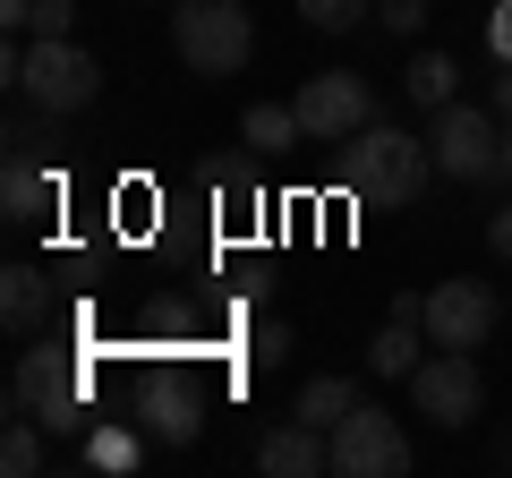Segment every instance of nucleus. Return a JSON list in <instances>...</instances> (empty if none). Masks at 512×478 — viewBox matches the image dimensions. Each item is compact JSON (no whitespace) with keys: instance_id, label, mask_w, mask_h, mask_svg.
<instances>
[{"instance_id":"obj_30","label":"nucleus","mask_w":512,"mask_h":478,"mask_svg":"<svg viewBox=\"0 0 512 478\" xmlns=\"http://www.w3.org/2000/svg\"><path fill=\"white\" fill-rule=\"evenodd\" d=\"M495 120H512V60H504V77H495Z\"/></svg>"},{"instance_id":"obj_12","label":"nucleus","mask_w":512,"mask_h":478,"mask_svg":"<svg viewBox=\"0 0 512 478\" xmlns=\"http://www.w3.org/2000/svg\"><path fill=\"white\" fill-rule=\"evenodd\" d=\"M0 214L18 222V231L52 222L60 214V171L43 163V154H0Z\"/></svg>"},{"instance_id":"obj_6","label":"nucleus","mask_w":512,"mask_h":478,"mask_svg":"<svg viewBox=\"0 0 512 478\" xmlns=\"http://www.w3.org/2000/svg\"><path fill=\"white\" fill-rule=\"evenodd\" d=\"M427 146H436L444 180H495L504 129H495V111H478V103H444L436 120H427Z\"/></svg>"},{"instance_id":"obj_25","label":"nucleus","mask_w":512,"mask_h":478,"mask_svg":"<svg viewBox=\"0 0 512 478\" xmlns=\"http://www.w3.org/2000/svg\"><path fill=\"white\" fill-rule=\"evenodd\" d=\"M69 26H77V0H35V9H26V35H69Z\"/></svg>"},{"instance_id":"obj_11","label":"nucleus","mask_w":512,"mask_h":478,"mask_svg":"<svg viewBox=\"0 0 512 478\" xmlns=\"http://www.w3.org/2000/svg\"><path fill=\"white\" fill-rule=\"evenodd\" d=\"M256 470L265 478H325L333 470V436L291 410V419H274L265 436H256Z\"/></svg>"},{"instance_id":"obj_2","label":"nucleus","mask_w":512,"mask_h":478,"mask_svg":"<svg viewBox=\"0 0 512 478\" xmlns=\"http://www.w3.org/2000/svg\"><path fill=\"white\" fill-rule=\"evenodd\" d=\"M9 410H26V419H43L52 436L86 444L94 436V402H86V359L60 342L43 350H18V368H9Z\"/></svg>"},{"instance_id":"obj_31","label":"nucleus","mask_w":512,"mask_h":478,"mask_svg":"<svg viewBox=\"0 0 512 478\" xmlns=\"http://www.w3.org/2000/svg\"><path fill=\"white\" fill-rule=\"evenodd\" d=\"M495 180H512V129H504V154H495Z\"/></svg>"},{"instance_id":"obj_18","label":"nucleus","mask_w":512,"mask_h":478,"mask_svg":"<svg viewBox=\"0 0 512 478\" xmlns=\"http://www.w3.org/2000/svg\"><path fill=\"white\" fill-rule=\"evenodd\" d=\"M146 427H94L86 444H77V453H86V470H111V478H128L137 470V461H146Z\"/></svg>"},{"instance_id":"obj_1","label":"nucleus","mask_w":512,"mask_h":478,"mask_svg":"<svg viewBox=\"0 0 512 478\" xmlns=\"http://www.w3.org/2000/svg\"><path fill=\"white\" fill-rule=\"evenodd\" d=\"M427 180H436V146L410 137V129H393V120H367L342 146V188L359 205H410Z\"/></svg>"},{"instance_id":"obj_24","label":"nucleus","mask_w":512,"mask_h":478,"mask_svg":"<svg viewBox=\"0 0 512 478\" xmlns=\"http://www.w3.org/2000/svg\"><path fill=\"white\" fill-rule=\"evenodd\" d=\"M291 350H299V333L282 325V316H265V325L248 333V359H256V368H282V359H291Z\"/></svg>"},{"instance_id":"obj_7","label":"nucleus","mask_w":512,"mask_h":478,"mask_svg":"<svg viewBox=\"0 0 512 478\" xmlns=\"http://www.w3.org/2000/svg\"><path fill=\"white\" fill-rule=\"evenodd\" d=\"M410 470V436L393 427V410L359 402L333 427V478H402Z\"/></svg>"},{"instance_id":"obj_10","label":"nucleus","mask_w":512,"mask_h":478,"mask_svg":"<svg viewBox=\"0 0 512 478\" xmlns=\"http://www.w3.org/2000/svg\"><path fill=\"white\" fill-rule=\"evenodd\" d=\"M495 316H504V299H495L487 282L453 274V282L427 291V342H436V350H478L495 333Z\"/></svg>"},{"instance_id":"obj_20","label":"nucleus","mask_w":512,"mask_h":478,"mask_svg":"<svg viewBox=\"0 0 512 478\" xmlns=\"http://www.w3.org/2000/svg\"><path fill=\"white\" fill-rule=\"evenodd\" d=\"M52 146H60V120H52V111H35V103L9 111V129H0V154H52Z\"/></svg>"},{"instance_id":"obj_4","label":"nucleus","mask_w":512,"mask_h":478,"mask_svg":"<svg viewBox=\"0 0 512 478\" xmlns=\"http://www.w3.org/2000/svg\"><path fill=\"white\" fill-rule=\"evenodd\" d=\"M171 52L197 77H239L256 52L248 0H171Z\"/></svg>"},{"instance_id":"obj_5","label":"nucleus","mask_w":512,"mask_h":478,"mask_svg":"<svg viewBox=\"0 0 512 478\" xmlns=\"http://www.w3.org/2000/svg\"><path fill=\"white\" fill-rule=\"evenodd\" d=\"M291 111H299V129H308V146H350L376 120V86L359 69H325V77H308L291 94Z\"/></svg>"},{"instance_id":"obj_32","label":"nucleus","mask_w":512,"mask_h":478,"mask_svg":"<svg viewBox=\"0 0 512 478\" xmlns=\"http://www.w3.org/2000/svg\"><path fill=\"white\" fill-rule=\"evenodd\" d=\"M504 470H512V436H504Z\"/></svg>"},{"instance_id":"obj_16","label":"nucleus","mask_w":512,"mask_h":478,"mask_svg":"<svg viewBox=\"0 0 512 478\" xmlns=\"http://www.w3.org/2000/svg\"><path fill=\"white\" fill-rule=\"evenodd\" d=\"M43 436H52L43 419H26V410H9V427H0V470H9V478H43V470H52V453H43Z\"/></svg>"},{"instance_id":"obj_15","label":"nucleus","mask_w":512,"mask_h":478,"mask_svg":"<svg viewBox=\"0 0 512 478\" xmlns=\"http://www.w3.org/2000/svg\"><path fill=\"white\" fill-rule=\"evenodd\" d=\"M239 137L256 146V163H265V154H291V146H308V129H299V111H291V103H248Z\"/></svg>"},{"instance_id":"obj_22","label":"nucleus","mask_w":512,"mask_h":478,"mask_svg":"<svg viewBox=\"0 0 512 478\" xmlns=\"http://www.w3.org/2000/svg\"><path fill=\"white\" fill-rule=\"evenodd\" d=\"M299 18H308L316 35H350L359 18H376V0H299Z\"/></svg>"},{"instance_id":"obj_3","label":"nucleus","mask_w":512,"mask_h":478,"mask_svg":"<svg viewBox=\"0 0 512 478\" xmlns=\"http://www.w3.org/2000/svg\"><path fill=\"white\" fill-rule=\"evenodd\" d=\"M9 94L18 103H35V111H52V120H69V111H86L94 94H103V60L86 52V43H69V35H26V52H18V69H9Z\"/></svg>"},{"instance_id":"obj_13","label":"nucleus","mask_w":512,"mask_h":478,"mask_svg":"<svg viewBox=\"0 0 512 478\" xmlns=\"http://www.w3.org/2000/svg\"><path fill=\"white\" fill-rule=\"evenodd\" d=\"M427 350H436V342H427V299L402 291V299H393V316L376 325V342H367V368H376V376H410Z\"/></svg>"},{"instance_id":"obj_9","label":"nucleus","mask_w":512,"mask_h":478,"mask_svg":"<svg viewBox=\"0 0 512 478\" xmlns=\"http://www.w3.org/2000/svg\"><path fill=\"white\" fill-rule=\"evenodd\" d=\"M410 402H419V419H436V427H470L478 410H487V385H478L470 350H427L419 368H410Z\"/></svg>"},{"instance_id":"obj_17","label":"nucleus","mask_w":512,"mask_h":478,"mask_svg":"<svg viewBox=\"0 0 512 478\" xmlns=\"http://www.w3.org/2000/svg\"><path fill=\"white\" fill-rule=\"evenodd\" d=\"M291 410H299V419H308V427H325V436H333V427H342L350 410H359V385H350V376H308Z\"/></svg>"},{"instance_id":"obj_23","label":"nucleus","mask_w":512,"mask_h":478,"mask_svg":"<svg viewBox=\"0 0 512 478\" xmlns=\"http://www.w3.org/2000/svg\"><path fill=\"white\" fill-rule=\"evenodd\" d=\"M197 325H205V316L188 308L180 291H163V299H154V308H146V333H163V342H180V333H197Z\"/></svg>"},{"instance_id":"obj_19","label":"nucleus","mask_w":512,"mask_h":478,"mask_svg":"<svg viewBox=\"0 0 512 478\" xmlns=\"http://www.w3.org/2000/svg\"><path fill=\"white\" fill-rule=\"evenodd\" d=\"M453 60H444V52H410V69H402V94H410V103H419V111H444V103H453Z\"/></svg>"},{"instance_id":"obj_21","label":"nucleus","mask_w":512,"mask_h":478,"mask_svg":"<svg viewBox=\"0 0 512 478\" xmlns=\"http://www.w3.org/2000/svg\"><path fill=\"white\" fill-rule=\"evenodd\" d=\"M205 180H214V197L231 205V214H256V205H265V188H256V163H214Z\"/></svg>"},{"instance_id":"obj_33","label":"nucleus","mask_w":512,"mask_h":478,"mask_svg":"<svg viewBox=\"0 0 512 478\" xmlns=\"http://www.w3.org/2000/svg\"><path fill=\"white\" fill-rule=\"evenodd\" d=\"M504 316H512V291H504Z\"/></svg>"},{"instance_id":"obj_27","label":"nucleus","mask_w":512,"mask_h":478,"mask_svg":"<svg viewBox=\"0 0 512 478\" xmlns=\"http://www.w3.org/2000/svg\"><path fill=\"white\" fill-rule=\"evenodd\" d=\"M487 52H495V69L512 60V0H495V18H487Z\"/></svg>"},{"instance_id":"obj_26","label":"nucleus","mask_w":512,"mask_h":478,"mask_svg":"<svg viewBox=\"0 0 512 478\" xmlns=\"http://www.w3.org/2000/svg\"><path fill=\"white\" fill-rule=\"evenodd\" d=\"M376 26H384V35H419V26H427V0H376Z\"/></svg>"},{"instance_id":"obj_14","label":"nucleus","mask_w":512,"mask_h":478,"mask_svg":"<svg viewBox=\"0 0 512 478\" xmlns=\"http://www.w3.org/2000/svg\"><path fill=\"white\" fill-rule=\"evenodd\" d=\"M0 325L18 333V342H35V333L52 325V274H43V265H9V274H0Z\"/></svg>"},{"instance_id":"obj_28","label":"nucleus","mask_w":512,"mask_h":478,"mask_svg":"<svg viewBox=\"0 0 512 478\" xmlns=\"http://www.w3.org/2000/svg\"><path fill=\"white\" fill-rule=\"evenodd\" d=\"M487 248L512 265V205H495V222H487Z\"/></svg>"},{"instance_id":"obj_29","label":"nucleus","mask_w":512,"mask_h":478,"mask_svg":"<svg viewBox=\"0 0 512 478\" xmlns=\"http://www.w3.org/2000/svg\"><path fill=\"white\" fill-rule=\"evenodd\" d=\"M26 9H35V0H0V26H9V35H26Z\"/></svg>"},{"instance_id":"obj_8","label":"nucleus","mask_w":512,"mask_h":478,"mask_svg":"<svg viewBox=\"0 0 512 478\" xmlns=\"http://www.w3.org/2000/svg\"><path fill=\"white\" fill-rule=\"evenodd\" d=\"M128 410H137V427H146L163 453H188V444H197V427H205V393L188 385V368H146Z\"/></svg>"}]
</instances>
